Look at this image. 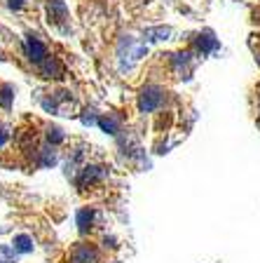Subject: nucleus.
<instances>
[{
	"mask_svg": "<svg viewBox=\"0 0 260 263\" xmlns=\"http://www.w3.org/2000/svg\"><path fill=\"white\" fill-rule=\"evenodd\" d=\"M26 0H0V5H5V7H10V10H19V7L24 5Z\"/></svg>",
	"mask_w": 260,
	"mask_h": 263,
	"instance_id": "1",
	"label": "nucleus"
}]
</instances>
